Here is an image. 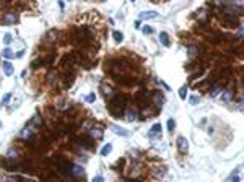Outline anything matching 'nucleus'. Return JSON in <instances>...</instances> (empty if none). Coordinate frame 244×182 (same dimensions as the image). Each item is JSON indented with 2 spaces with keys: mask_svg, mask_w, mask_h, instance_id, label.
Here are the masks:
<instances>
[{
  "mask_svg": "<svg viewBox=\"0 0 244 182\" xmlns=\"http://www.w3.org/2000/svg\"><path fill=\"white\" fill-rule=\"evenodd\" d=\"M122 109H124V99L122 98H114L112 103L109 104V112L117 119H119V116H122Z\"/></svg>",
  "mask_w": 244,
  "mask_h": 182,
  "instance_id": "1",
  "label": "nucleus"
},
{
  "mask_svg": "<svg viewBox=\"0 0 244 182\" xmlns=\"http://www.w3.org/2000/svg\"><path fill=\"white\" fill-rule=\"evenodd\" d=\"M178 148H179V151H181L182 154L187 153V150H189V141H187V138L179 136L178 138Z\"/></svg>",
  "mask_w": 244,
  "mask_h": 182,
  "instance_id": "2",
  "label": "nucleus"
},
{
  "mask_svg": "<svg viewBox=\"0 0 244 182\" xmlns=\"http://www.w3.org/2000/svg\"><path fill=\"white\" fill-rule=\"evenodd\" d=\"M151 98H153V101H155V104H156V106H163V104L166 103V98L161 94V93H160V91L153 93V94H151Z\"/></svg>",
  "mask_w": 244,
  "mask_h": 182,
  "instance_id": "3",
  "label": "nucleus"
},
{
  "mask_svg": "<svg viewBox=\"0 0 244 182\" xmlns=\"http://www.w3.org/2000/svg\"><path fill=\"white\" fill-rule=\"evenodd\" d=\"M161 135V124H155L151 127V130L148 132V136L150 138H155V136H160Z\"/></svg>",
  "mask_w": 244,
  "mask_h": 182,
  "instance_id": "4",
  "label": "nucleus"
},
{
  "mask_svg": "<svg viewBox=\"0 0 244 182\" xmlns=\"http://www.w3.org/2000/svg\"><path fill=\"white\" fill-rule=\"evenodd\" d=\"M2 68H3V73L7 75V77H12L13 72H15V68H13V65H12V62H10V60H5Z\"/></svg>",
  "mask_w": 244,
  "mask_h": 182,
  "instance_id": "5",
  "label": "nucleus"
},
{
  "mask_svg": "<svg viewBox=\"0 0 244 182\" xmlns=\"http://www.w3.org/2000/svg\"><path fill=\"white\" fill-rule=\"evenodd\" d=\"M17 21H18L17 13H13V12L5 13V23H7V25H13V23H17Z\"/></svg>",
  "mask_w": 244,
  "mask_h": 182,
  "instance_id": "6",
  "label": "nucleus"
},
{
  "mask_svg": "<svg viewBox=\"0 0 244 182\" xmlns=\"http://www.w3.org/2000/svg\"><path fill=\"white\" fill-rule=\"evenodd\" d=\"M111 130L114 133H117V135H122V136H129L130 133L125 130V128H122V127H119V125H111Z\"/></svg>",
  "mask_w": 244,
  "mask_h": 182,
  "instance_id": "7",
  "label": "nucleus"
},
{
  "mask_svg": "<svg viewBox=\"0 0 244 182\" xmlns=\"http://www.w3.org/2000/svg\"><path fill=\"white\" fill-rule=\"evenodd\" d=\"M155 18H158L156 12H142L140 13V20H155Z\"/></svg>",
  "mask_w": 244,
  "mask_h": 182,
  "instance_id": "8",
  "label": "nucleus"
},
{
  "mask_svg": "<svg viewBox=\"0 0 244 182\" xmlns=\"http://www.w3.org/2000/svg\"><path fill=\"white\" fill-rule=\"evenodd\" d=\"M33 135V128L31 127H25L23 130H21L20 133H18V136L20 138H23V140H26V138H29V136Z\"/></svg>",
  "mask_w": 244,
  "mask_h": 182,
  "instance_id": "9",
  "label": "nucleus"
},
{
  "mask_svg": "<svg viewBox=\"0 0 244 182\" xmlns=\"http://www.w3.org/2000/svg\"><path fill=\"white\" fill-rule=\"evenodd\" d=\"M160 42H161L165 47H169V46H171V42H169V36H168L166 33H161V34H160Z\"/></svg>",
  "mask_w": 244,
  "mask_h": 182,
  "instance_id": "10",
  "label": "nucleus"
},
{
  "mask_svg": "<svg viewBox=\"0 0 244 182\" xmlns=\"http://www.w3.org/2000/svg\"><path fill=\"white\" fill-rule=\"evenodd\" d=\"M91 136H93V138H101V136H103V128L101 127H95V128H91Z\"/></svg>",
  "mask_w": 244,
  "mask_h": 182,
  "instance_id": "11",
  "label": "nucleus"
},
{
  "mask_svg": "<svg viewBox=\"0 0 244 182\" xmlns=\"http://www.w3.org/2000/svg\"><path fill=\"white\" fill-rule=\"evenodd\" d=\"M101 90H103V94L106 96V98H112V96H114V93H112V88L111 86H108V85H103V86H101Z\"/></svg>",
  "mask_w": 244,
  "mask_h": 182,
  "instance_id": "12",
  "label": "nucleus"
},
{
  "mask_svg": "<svg viewBox=\"0 0 244 182\" xmlns=\"http://www.w3.org/2000/svg\"><path fill=\"white\" fill-rule=\"evenodd\" d=\"M111 151H112V145L111 143H106V145L103 146V150H101V156H108Z\"/></svg>",
  "mask_w": 244,
  "mask_h": 182,
  "instance_id": "13",
  "label": "nucleus"
},
{
  "mask_svg": "<svg viewBox=\"0 0 244 182\" xmlns=\"http://www.w3.org/2000/svg\"><path fill=\"white\" fill-rule=\"evenodd\" d=\"M112 37H114V41H116L117 44L124 41V34L120 33V31H114V33H112Z\"/></svg>",
  "mask_w": 244,
  "mask_h": 182,
  "instance_id": "14",
  "label": "nucleus"
},
{
  "mask_svg": "<svg viewBox=\"0 0 244 182\" xmlns=\"http://www.w3.org/2000/svg\"><path fill=\"white\" fill-rule=\"evenodd\" d=\"M72 174L77 176V177H78V176H83V168H82V166H78V164H75L73 169H72Z\"/></svg>",
  "mask_w": 244,
  "mask_h": 182,
  "instance_id": "15",
  "label": "nucleus"
},
{
  "mask_svg": "<svg viewBox=\"0 0 244 182\" xmlns=\"http://www.w3.org/2000/svg\"><path fill=\"white\" fill-rule=\"evenodd\" d=\"M137 117H138L137 111H127V114H125V119H127V120H130V122H132V120H135Z\"/></svg>",
  "mask_w": 244,
  "mask_h": 182,
  "instance_id": "16",
  "label": "nucleus"
},
{
  "mask_svg": "<svg viewBox=\"0 0 244 182\" xmlns=\"http://www.w3.org/2000/svg\"><path fill=\"white\" fill-rule=\"evenodd\" d=\"M10 99H12V94H10V93H7V94L2 98V104H0V108H5V106H8Z\"/></svg>",
  "mask_w": 244,
  "mask_h": 182,
  "instance_id": "17",
  "label": "nucleus"
},
{
  "mask_svg": "<svg viewBox=\"0 0 244 182\" xmlns=\"http://www.w3.org/2000/svg\"><path fill=\"white\" fill-rule=\"evenodd\" d=\"M220 91H221V86H220V85H216V86H213L210 90V96L212 98H216V96L220 94Z\"/></svg>",
  "mask_w": 244,
  "mask_h": 182,
  "instance_id": "18",
  "label": "nucleus"
},
{
  "mask_svg": "<svg viewBox=\"0 0 244 182\" xmlns=\"http://www.w3.org/2000/svg\"><path fill=\"white\" fill-rule=\"evenodd\" d=\"M2 54H3V57H7V59H13V57H15V54H13V50H12V49H8V47H5Z\"/></svg>",
  "mask_w": 244,
  "mask_h": 182,
  "instance_id": "19",
  "label": "nucleus"
},
{
  "mask_svg": "<svg viewBox=\"0 0 244 182\" xmlns=\"http://www.w3.org/2000/svg\"><path fill=\"white\" fill-rule=\"evenodd\" d=\"M197 17H199V20L200 21H205L207 20V12H205V10H199V12H197Z\"/></svg>",
  "mask_w": 244,
  "mask_h": 182,
  "instance_id": "20",
  "label": "nucleus"
},
{
  "mask_svg": "<svg viewBox=\"0 0 244 182\" xmlns=\"http://www.w3.org/2000/svg\"><path fill=\"white\" fill-rule=\"evenodd\" d=\"M85 101H86V103H95V101H96V94H95V93H90V94L85 98Z\"/></svg>",
  "mask_w": 244,
  "mask_h": 182,
  "instance_id": "21",
  "label": "nucleus"
},
{
  "mask_svg": "<svg viewBox=\"0 0 244 182\" xmlns=\"http://www.w3.org/2000/svg\"><path fill=\"white\" fill-rule=\"evenodd\" d=\"M10 42H12V34H10V33H7V34L3 36V44H5V46H8Z\"/></svg>",
  "mask_w": 244,
  "mask_h": 182,
  "instance_id": "22",
  "label": "nucleus"
},
{
  "mask_svg": "<svg viewBox=\"0 0 244 182\" xmlns=\"http://www.w3.org/2000/svg\"><path fill=\"white\" fill-rule=\"evenodd\" d=\"M17 156H18V153L15 151V150H10L8 153H7V158H8V159H15Z\"/></svg>",
  "mask_w": 244,
  "mask_h": 182,
  "instance_id": "23",
  "label": "nucleus"
},
{
  "mask_svg": "<svg viewBox=\"0 0 244 182\" xmlns=\"http://www.w3.org/2000/svg\"><path fill=\"white\" fill-rule=\"evenodd\" d=\"M199 101H200V98H199V96H190L189 103L192 104V106H195V104H199Z\"/></svg>",
  "mask_w": 244,
  "mask_h": 182,
  "instance_id": "24",
  "label": "nucleus"
},
{
  "mask_svg": "<svg viewBox=\"0 0 244 182\" xmlns=\"http://www.w3.org/2000/svg\"><path fill=\"white\" fill-rule=\"evenodd\" d=\"M174 127H176V122H174L173 119H169V120H168V130H169V132H173Z\"/></svg>",
  "mask_w": 244,
  "mask_h": 182,
  "instance_id": "25",
  "label": "nucleus"
},
{
  "mask_svg": "<svg viewBox=\"0 0 244 182\" xmlns=\"http://www.w3.org/2000/svg\"><path fill=\"white\" fill-rule=\"evenodd\" d=\"M186 93H187V86H182L181 91H179V96H181V99H186Z\"/></svg>",
  "mask_w": 244,
  "mask_h": 182,
  "instance_id": "26",
  "label": "nucleus"
},
{
  "mask_svg": "<svg viewBox=\"0 0 244 182\" xmlns=\"http://www.w3.org/2000/svg\"><path fill=\"white\" fill-rule=\"evenodd\" d=\"M223 99H225V101H229V99H231V91H229V90H225Z\"/></svg>",
  "mask_w": 244,
  "mask_h": 182,
  "instance_id": "27",
  "label": "nucleus"
},
{
  "mask_svg": "<svg viewBox=\"0 0 244 182\" xmlns=\"http://www.w3.org/2000/svg\"><path fill=\"white\" fill-rule=\"evenodd\" d=\"M142 31H143V34H153V28L151 26H145Z\"/></svg>",
  "mask_w": 244,
  "mask_h": 182,
  "instance_id": "28",
  "label": "nucleus"
},
{
  "mask_svg": "<svg viewBox=\"0 0 244 182\" xmlns=\"http://www.w3.org/2000/svg\"><path fill=\"white\" fill-rule=\"evenodd\" d=\"M91 182H104V177L103 176H96V177H93V181Z\"/></svg>",
  "mask_w": 244,
  "mask_h": 182,
  "instance_id": "29",
  "label": "nucleus"
},
{
  "mask_svg": "<svg viewBox=\"0 0 244 182\" xmlns=\"http://www.w3.org/2000/svg\"><path fill=\"white\" fill-rule=\"evenodd\" d=\"M238 36L241 37V39H244V26H241L239 31H238Z\"/></svg>",
  "mask_w": 244,
  "mask_h": 182,
  "instance_id": "30",
  "label": "nucleus"
},
{
  "mask_svg": "<svg viewBox=\"0 0 244 182\" xmlns=\"http://www.w3.org/2000/svg\"><path fill=\"white\" fill-rule=\"evenodd\" d=\"M239 179H241V177H236V179H234V182H239Z\"/></svg>",
  "mask_w": 244,
  "mask_h": 182,
  "instance_id": "31",
  "label": "nucleus"
},
{
  "mask_svg": "<svg viewBox=\"0 0 244 182\" xmlns=\"http://www.w3.org/2000/svg\"><path fill=\"white\" fill-rule=\"evenodd\" d=\"M0 127H2V122H0Z\"/></svg>",
  "mask_w": 244,
  "mask_h": 182,
  "instance_id": "32",
  "label": "nucleus"
},
{
  "mask_svg": "<svg viewBox=\"0 0 244 182\" xmlns=\"http://www.w3.org/2000/svg\"><path fill=\"white\" fill-rule=\"evenodd\" d=\"M132 2H135V0H132Z\"/></svg>",
  "mask_w": 244,
  "mask_h": 182,
  "instance_id": "33",
  "label": "nucleus"
}]
</instances>
